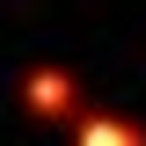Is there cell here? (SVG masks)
I'll list each match as a JSON object with an SVG mask.
<instances>
[{"label":"cell","mask_w":146,"mask_h":146,"mask_svg":"<svg viewBox=\"0 0 146 146\" xmlns=\"http://www.w3.org/2000/svg\"><path fill=\"white\" fill-rule=\"evenodd\" d=\"M73 102H80V95H73V80L66 73H51V66H36L29 80H22V110H29V117H73Z\"/></svg>","instance_id":"obj_1"},{"label":"cell","mask_w":146,"mask_h":146,"mask_svg":"<svg viewBox=\"0 0 146 146\" xmlns=\"http://www.w3.org/2000/svg\"><path fill=\"white\" fill-rule=\"evenodd\" d=\"M73 146H146V131H139V124H124V117H88Z\"/></svg>","instance_id":"obj_2"}]
</instances>
